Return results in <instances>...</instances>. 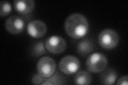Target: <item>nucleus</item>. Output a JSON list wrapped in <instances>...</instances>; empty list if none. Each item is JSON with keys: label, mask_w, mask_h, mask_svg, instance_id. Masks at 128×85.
<instances>
[{"label": "nucleus", "mask_w": 128, "mask_h": 85, "mask_svg": "<svg viewBox=\"0 0 128 85\" xmlns=\"http://www.w3.org/2000/svg\"><path fill=\"white\" fill-rule=\"evenodd\" d=\"M108 59L102 53L96 52L88 56L86 61L87 70L92 74L101 73L107 68Z\"/></svg>", "instance_id": "obj_2"}, {"label": "nucleus", "mask_w": 128, "mask_h": 85, "mask_svg": "<svg viewBox=\"0 0 128 85\" xmlns=\"http://www.w3.org/2000/svg\"><path fill=\"white\" fill-rule=\"evenodd\" d=\"M56 67L54 60L48 56H42L38 61L36 64L38 73L45 79L51 77L54 74Z\"/></svg>", "instance_id": "obj_4"}, {"label": "nucleus", "mask_w": 128, "mask_h": 85, "mask_svg": "<svg viewBox=\"0 0 128 85\" xmlns=\"http://www.w3.org/2000/svg\"><path fill=\"white\" fill-rule=\"evenodd\" d=\"M120 37L116 31L113 29H104L99 34L98 41L99 45L106 50L113 49L118 46Z\"/></svg>", "instance_id": "obj_3"}, {"label": "nucleus", "mask_w": 128, "mask_h": 85, "mask_svg": "<svg viewBox=\"0 0 128 85\" xmlns=\"http://www.w3.org/2000/svg\"><path fill=\"white\" fill-rule=\"evenodd\" d=\"M14 7L16 11L21 14H27L33 11L35 7L33 0H15Z\"/></svg>", "instance_id": "obj_10"}, {"label": "nucleus", "mask_w": 128, "mask_h": 85, "mask_svg": "<svg viewBox=\"0 0 128 85\" xmlns=\"http://www.w3.org/2000/svg\"><path fill=\"white\" fill-rule=\"evenodd\" d=\"M67 34L70 37L81 39L87 35L89 29V23L84 15L74 13L68 17L64 23Z\"/></svg>", "instance_id": "obj_1"}, {"label": "nucleus", "mask_w": 128, "mask_h": 85, "mask_svg": "<svg viewBox=\"0 0 128 85\" xmlns=\"http://www.w3.org/2000/svg\"><path fill=\"white\" fill-rule=\"evenodd\" d=\"M46 80L49 81L53 85H63L66 84V80L64 76L59 74V72H56L51 77L46 78Z\"/></svg>", "instance_id": "obj_14"}, {"label": "nucleus", "mask_w": 128, "mask_h": 85, "mask_svg": "<svg viewBox=\"0 0 128 85\" xmlns=\"http://www.w3.org/2000/svg\"><path fill=\"white\" fill-rule=\"evenodd\" d=\"M27 33L32 37L38 39L43 37L47 31L46 24L42 20H34L30 21L27 26Z\"/></svg>", "instance_id": "obj_8"}, {"label": "nucleus", "mask_w": 128, "mask_h": 85, "mask_svg": "<svg viewBox=\"0 0 128 85\" xmlns=\"http://www.w3.org/2000/svg\"><path fill=\"white\" fill-rule=\"evenodd\" d=\"M92 77L90 72L84 70L78 71L74 78L76 85H89L91 83Z\"/></svg>", "instance_id": "obj_12"}, {"label": "nucleus", "mask_w": 128, "mask_h": 85, "mask_svg": "<svg viewBox=\"0 0 128 85\" xmlns=\"http://www.w3.org/2000/svg\"><path fill=\"white\" fill-rule=\"evenodd\" d=\"M45 78H43L42 77L40 76L38 73V74H35L33 77H32L31 82L32 84L34 85H41V84L44 81Z\"/></svg>", "instance_id": "obj_16"}, {"label": "nucleus", "mask_w": 128, "mask_h": 85, "mask_svg": "<svg viewBox=\"0 0 128 85\" xmlns=\"http://www.w3.org/2000/svg\"><path fill=\"white\" fill-rule=\"evenodd\" d=\"M44 44L46 51L54 54L63 53L67 47L65 39L60 36H52L48 37Z\"/></svg>", "instance_id": "obj_6"}, {"label": "nucleus", "mask_w": 128, "mask_h": 85, "mask_svg": "<svg viewBox=\"0 0 128 85\" xmlns=\"http://www.w3.org/2000/svg\"><path fill=\"white\" fill-rule=\"evenodd\" d=\"M116 84L118 85H128V77L127 75L123 76L120 78L117 81Z\"/></svg>", "instance_id": "obj_17"}, {"label": "nucleus", "mask_w": 128, "mask_h": 85, "mask_svg": "<svg viewBox=\"0 0 128 85\" xmlns=\"http://www.w3.org/2000/svg\"><path fill=\"white\" fill-rule=\"evenodd\" d=\"M80 68L78 59L73 55H67L63 57L59 63V69L62 74L71 75L76 74Z\"/></svg>", "instance_id": "obj_5"}, {"label": "nucleus", "mask_w": 128, "mask_h": 85, "mask_svg": "<svg viewBox=\"0 0 128 85\" xmlns=\"http://www.w3.org/2000/svg\"><path fill=\"white\" fill-rule=\"evenodd\" d=\"M31 54L34 58H38L46 54L44 42L43 40L35 42L31 47Z\"/></svg>", "instance_id": "obj_13"}, {"label": "nucleus", "mask_w": 128, "mask_h": 85, "mask_svg": "<svg viewBox=\"0 0 128 85\" xmlns=\"http://www.w3.org/2000/svg\"><path fill=\"white\" fill-rule=\"evenodd\" d=\"M25 27V21L20 17L12 15L8 18L5 22L6 29L9 33L18 35L24 31Z\"/></svg>", "instance_id": "obj_7"}, {"label": "nucleus", "mask_w": 128, "mask_h": 85, "mask_svg": "<svg viewBox=\"0 0 128 85\" xmlns=\"http://www.w3.org/2000/svg\"><path fill=\"white\" fill-rule=\"evenodd\" d=\"M118 74L113 69H106L102 72L100 76V80L102 84L112 85L115 84L118 78Z\"/></svg>", "instance_id": "obj_11"}, {"label": "nucleus", "mask_w": 128, "mask_h": 85, "mask_svg": "<svg viewBox=\"0 0 128 85\" xmlns=\"http://www.w3.org/2000/svg\"><path fill=\"white\" fill-rule=\"evenodd\" d=\"M12 11V6L9 2L2 1L0 3V15L2 17L9 15Z\"/></svg>", "instance_id": "obj_15"}, {"label": "nucleus", "mask_w": 128, "mask_h": 85, "mask_svg": "<svg viewBox=\"0 0 128 85\" xmlns=\"http://www.w3.org/2000/svg\"><path fill=\"white\" fill-rule=\"evenodd\" d=\"M95 49V44L92 39L84 38L78 43L76 52L81 56H86L90 54Z\"/></svg>", "instance_id": "obj_9"}]
</instances>
